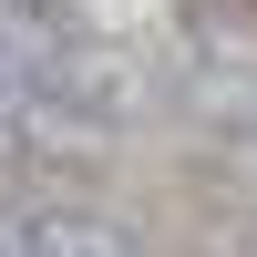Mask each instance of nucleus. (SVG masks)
Instances as JSON below:
<instances>
[{
  "instance_id": "1",
  "label": "nucleus",
  "mask_w": 257,
  "mask_h": 257,
  "mask_svg": "<svg viewBox=\"0 0 257 257\" xmlns=\"http://www.w3.org/2000/svg\"><path fill=\"white\" fill-rule=\"evenodd\" d=\"M0 257H155V247H144L134 216H113L103 196L21 185V196H0Z\"/></svg>"
}]
</instances>
